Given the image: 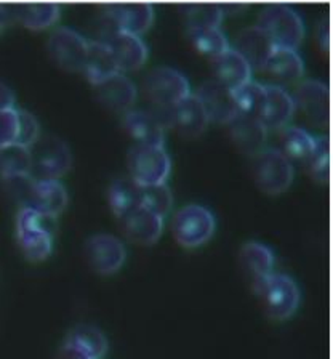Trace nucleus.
I'll return each mask as SVG.
<instances>
[{"label": "nucleus", "mask_w": 333, "mask_h": 359, "mask_svg": "<svg viewBox=\"0 0 333 359\" xmlns=\"http://www.w3.org/2000/svg\"><path fill=\"white\" fill-rule=\"evenodd\" d=\"M197 100L204 106L208 121L218 123H231L240 114L233 92L215 79L202 83L196 93Z\"/></svg>", "instance_id": "ddd939ff"}, {"label": "nucleus", "mask_w": 333, "mask_h": 359, "mask_svg": "<svg viewBox=\"0 0 333 359\" xmlns=\"http://www.w3.org/2000/svg\"><path fill=\"white\" fill-rule=\"evenodd\" d=\"M179 10L183 11L188 31L219 27L224 18L223 5L218 4H186Z\"/></svg>", "instance_id": "2f4dec72"}, {"label": "nucleus", "mask_w": 333, "mask_h": 359, "mask_svg": "<svg viewBox=\"0 0 333 359\" xmlns=\"http://www.w3.org/2000/svg\"><path fill=\"white\" fill-rule=\"evenodd\" d=\"M104 13L116 22L117 29L141 36L154 21V8L151 4H116L106 5Z\"/></svg>", "instance_id": "dca6fc26"}, {"label": "nucleus", "mask_w": 333, "mask_h": 359, "mask_svg": "<svg viewBox=\"0 0 333 359\" xmlns=\"http://www.w3.org/2000/svg\"><path fill=\"white\" fill-rule=\"evenodd\" d=\"M123 127L137 144L163 146L165 143V127L152 111L125 112Z\"/></svg>", "instance_id": "6ab92c4d"}, {"label": "nucleus", "mask_w": 333, "mask_h": 359, "mask_svg": "<svg viewBox=\"0 0 333 359\" xmlns=\"http://www.w3.org/2000/svg\"><path fill=\"white\" fill-rule=\"evenodd\" d=\"M10 21H11L10 7H7V5H0V32L10 25Z\"/></svg>", "instance_id": "ea45409f"}, {"label": "nucleus", "mask_w": 333, "mask_h": 359, "mask_svg": "<svg viewBox=\"0 0 333 359\" xmlns=\"http://www.w3.org/2000/svg\"><path fill=\"white\" fill-rule=\"evenodd\" d=\"M130 178L141 188L167 183L172 159L163 146L135 144L128 153Z\"/></svg>", "instance_id": "39448f33"}, {"label": "nucleus", "mask_w": 333, "mask_h": 359, "mask_svg": "<svg viewBox=\"0 0 333 359\" xmlns=\"http://www.w3.org/2000/svg\"><path fill=\"white\" fill-rule=\"evenodd\" d=\"M18 108L0 111V149L16 144L18 140Z\"/></svg>", "instance_id": "e433bc0d"}, {"label": "nucleus", "mask_w": 333, "mask_h": 359, "mask_svg": "<svg viewBox=\"0 0 333 359\" xmlns=\"http://www.w3.org/2000/svg\"><path fill=\"white\" fill-rule=\"evenodd\" d=\"M146 93L157 109H173L189 97L191 87L183 72L170 66L154 67L144 81Z\"/></svg>", "instance_id": "0eeeda50"}, {"label": "nucleus", "mask_w": 333, "mask_h": 359, "mask_svg": "<svg viewBox=\"0 0 333 359\" xmlns=\"http://www.w3.org/2000/svg\"><path fill=\"white\" fill-rule=\"evenodd\" d=\"M123 233L135 244L151 245L159 241L163 231V218L140 205L122 218Z\"/></svg>", "instance_id": "2eb2a0df"}, {"label": "nucleus", "mask_w": 333, "mask_h": 359, "mask_svg": "<svg viewBox=\"0 0 333 359\" xmlns=\"http://www.w3.org/2000/svg\"><path fill=\"white\" fill-rule=\"evenodd\" d=\"M15 93L7 83L0 81V111L15 108Z\"/></svg>", "instance_id": "58836bf2"}, {"label": "nucleus", "mask_w": 333, "mask_h": 359, "mask_svg": "<svg viewBox=\"0 0 333 359\" xmlns=\"http://www.w3.org/2000/svg\"><path fill=\"white\" fill-rule=\"evenodd\" d=\"M255 180L263 193L276 196L290 188L295 165L280 149L264 148L255 156Z\"/></svg>", "instance_id": "423d86ee"}, {"label": "nucleus", "mask_w": 333, "mask_h": 359, "mask_svg": "<svg viewBox=\"0 0 333 359\" xmlns=\"http://www.w3.org/2000/svg\"><path fill=\"white\" fill-rule=\"evenodd\" d=\"M11 20L20 21L31 31H43L55 26L61 18L58 4H25L10 7Z\"/></svg>", "instance_id": "a878e982"}, {"label": "nucleus", "mask_w": 333, "mask_h": 359, "mask_svg": "<svg viewBox=\"0 0 333 359\" xmlns=\"http://www.w3.org/2000/svg\"><path fill=\"white\" fill-rule=\"evenodd\" d=\"M295 101L292 95L280 86H264V95L257 117L264 127L284 128L295 114Z\"/></svg>", "instance_id": "4468645a"}, {"label": "nucleus", "mask_w": 333, "mask_h": 359, "mask_svg": "<svg viewBox=\"0 0 333 359\" xmlns=\"http://www.w3.org/2000/svg\"><path fill=\"white\" fill-rule=\"evenodd\" d=\"M189 36L196 48L202 53L210 55L212 58L231 47L222 27H205V29L189 31Z\"/></svg>", "instance_id": "473e14b6"}, {"label": "nucleus", "mask_w": 333, "mask_h": 359, "mask_svg": "<svg viewBox=\"0 0 333 359\" xmlns=\"http://www.w3.org/2000/svg\"><path fill=\"white\" fill-rule=\"evenodd\" d=\"M108 199L111 210L118 218H123L141 205V187L130 177L117 178L109 187Z\"/></svg>", "instance_id": "c85d7f7f"}, {"label": "nucleus", "mask_w": 333, "mask_h": 359, "mask_svg": "<svg viewBox=\"0 0 333 359\" xmlns=\"http://www.w3.org/2000/svg\"><path fill=\"white\" fill-rule=\"evenodd\" d=\"M282 153L292 162L306 167L311 175L324 182L329 175V146L327 140L315 137L301 127L282 128Z\"/></svg>", "instance_id": "f257e3e1"}, {"label": "nucleus", "mask_w": 333, "mask_h": 359, "mask_svg": "<svg viewBox=\"0 0 333 359\" xmlns=\"http://www.w3.org/2000/svg\"><path fill=\"white\" fill-rule=\"evenodd\" d=\"M217 228L215 215L210 209L201 204L183 207L173 220V234L183 247L194 249L212 239Z\"/></svg>", "instance_id": "6e6552de"}, {"label": "nucleus", "mask_w": 333, "mask_h": 359, "mask_svg": "<svg viewBox=\"0 0 333 359\" xmlns=\"http://www.w3.org/2000/svg\"><path fill=\"white\" fill-rule=\"evenodd\" d=\"M32 173V154L29 148L11 144L0 149V177L4 182L15 178H26Z\"/></svg>", "instance_id": "c756f323"}, {"label": "nucleus", "mask_w": 333, "mask_h": 359, "mask_svg": "<svg viewBox=\"0 0 333 359\" xmlns=\"http://www.w3.org/2000/svg\"><path fill=\"white\" fill-rule=\"evenodd\" d=\"M90 41L72 27H56L48 39V53L66 71H83Z\"/></svg>", "instance_id": "9d476101"}, {"label": "nucleus", "mask_w": 333, "mask_h": 359, "mask_svg": "<svg viewBox=\"0 0 333 359\" xmlns=\"http://www.w3.org/2000/svg\"><path fill=\"white\" fill-rule=\"evenodd\" d=\"M257 294L261 297L268 314L278 321H285L297 313L301 294L295 279L284 273H273L257 284Z\"/></svg>", "instance_id": "20e7f679"}, {"label": "nucleus", "mask_w": 333, "mask_h": 359, "mask_svg": "<svg viewBox=\"0 0 333 359\" xmlns=\"http://www.w3.org/2000/svg\"><path fill=\"white\" fill-rule=\"evenodd\" d=\"M212 66L213 72H215V81L223 83L229 90H234L240 87L242 83L252 81L253 69L247 63L244 56L233 47L224 50L223 53L213 56Z\"/></svg>", "instance_id": "aec40b11"}, {"label": "nucleus", "mask_w": 333, "mask_h": 359, "mask_svg": "<svg viewBox=\"0 0 333 359\" xmlns=\"http://www.w3.org/2000/svg\"><path fill=\"white\" fill-rule=\"evenodd\" d=\"M34 180H60L69 172L72 154L63 140L56 137L39 138L31 148Z\"/></svg>", "instance_id": "1a4fd4ad"}, {"label": "nucleus", "mask_w": 333, "mask_h": 359, "mask_svg": "<svg viewBox=\"0 0 333 359\" xmlns=\"http://www.w3.org/2000/svg\"><path fill=\"white\" fill-rule=\"evenodd\" d=\"M231 92H233L234 101L240 112H244V114L257 116L259 106H261L263 95H264L263 83L255 82L252 79V81L242 83L240 87L231 90Z\"/></svg>", "instance_id": "f704fd0d"}, {"label": "nucleus", "mask_w": 333, "mask_h": 359, "mask_svg": "<svg viewBox=\"0 0 333 359\" xmlns=\"http://www.w3.org/2000/svg\"><path fill=\"white\" fill-rule=\"evenodd\" d=\"M66 341L81 348L92 359H103L109 348L106 335L100 329L87 324L77 325V327L72 329L71 334L67 335Z\"/></svg>", "instance_id": "7c9ffc66"}, {"label": "nucleus", "mask_w": 333, "mask_h": 359, "mask_svg": "<svg viewBox=\"0 0 333 359\" xmlns=\"http://www.w3.org/2000/svg\"><path fill=\"white\" fill-rule=\"evenodd\" d=\"M233 48L244 56L252 69H263L273 53L274 43L258 26H250L237 36V45Z\"/></svg>", "instance_id": "4be33fe9"}, {"label": "nucleus", "mask_w": 333, "mask_h": 359, "mask_svg": "<svg viewBox=\"0 0 333 359\" xmlns=\"http://www.w3.org/2000/svg\"><path fill=\"white\" fill-rule=\"evenodd\" d=\"M293 101L313 121L320 123L329 119V87L322 81L318 79L303 81L297 88Z\"/></svg>", "instance_id": "412c9836"}, {"label": "nucleus", "mask_w": 333, "mask_h": 359, "mask_svg": "<svg viewBox=\"0 0 333 359\" xmlns=\"http://www.w3.org/2000/svg\"><path fill=\"white\" fill-rule=\"evenodd\" d=\"M53 218L21 207L16 215V238L22 254L31 262H43L53 250Z\"/></svg>", "instance_id": "f03ea898"}, {"label": "nucleus", "mask_w": 333, "mask_h": 359, "mask_svg": "<svg viewBox=\"0 0 333 359\" xmlns=\"http://www.w3.org/2000/svg\"><path fill=\"white\" fill-rule=\"evenodd\" d=\"M229 126L231 138L242 153L257 156L259 151L264 149V143L268 140V128L263 126L257 116L240 112Z\"/></svg>", "instance_id": "a211bd4d"}, {"label": "nucleus", "mask_w": 333, "mask_h": 359, "mask_svg": "<svg viewBox=\"0 0 333 359\" xmlns=\"http://www.w3.org/2000/svg\"><path fill=\"white\" fill-rule=\"evenodd\" d=\"M67 205V189L60 180H34L27 188L22 207L56 220Z\"/></svg>", "instance_id": "f8f14e48"}, {"label": "nucleus", "mask_w": 333, "mask_h": 359, "mask_svg": "<svg viewBox=\"0 0 333 359\" xmlns=\"http://www.w3.org/2000/svg\"><path fill=\"white\" fill-rule=\"evenodd\" d=\"M56 359H92V358H90L87 353H83L81 348L69 344V341H64V345L60 348Z\"/></svg>", "instance_id": "4c0bfd02"}, {"label": "nucleus", "mask_w": 333, "mask_h": 359, "mask_svg": "<svg viewBox=\"0 0 333 359\" xmlns=\"http://www.w3.org/2000/svg\"><path fill=\"white\" fill-rule=\"evenodd\" d=\"M86 254L93 271L111 276L123 266L127 260V249L116 236L108 233L93 234L86 244Z\"/></svg>", "instance_id": "9b49d317"}, {"label": "nucleus", "mask_w": 333, "mask_h": 359, "mask_svg": "<svg viewBox=\"0 0 333 359\" xmlns=\"http://www.w3.org/2000/svg\"><path fill=\"white\" fill-rule=\"evenodd\" d=\"M141 205L165 218L173 207V194L167 183L141 188Z\"/></svg>", "instance_id": "72a5a7b5"}, {"label": "nucleus", "mask_w": 333, "mask_h": 359, "mask_svg": "<svg viewBox=\"0 0 333 359\" xmlns=\"http://www.w3.org/2000/svg\"><path fill=\"white\" fill-rule=\"evenodd\" d=\"M83 72H86L90 83H93L95 87H98L100 83L106 82L108 79L121 72L108 43L90 41Z\"/></svg>", "instance_id": "bb28decb"}, {"label": "nucleus", "mask_w": 333, "mask_h": 359, "mask_svg": "<svg viewBox=\"0 0 333 359\" xmlns=\"http://www.w3.org/2000/svg\"><path fill=\"white\" fill-rule=\"evenodd\" d=\"M208 116L197 100L196 95H189L182 103L177 104L172 111V126H177L182 135L188 138L199 137L208 126Z\"/></svg>", "instance_id": "b1692460"}, {"label": "nucleus", "mask_w": 333, "mask_h": 359, "mask_svg": "<svg viewBox=\"0 0 333 359\" xmlns=\"http://www.w3.org/2000/svg\"><path fill=\"white\" fill-rule=\"evenodd\" d=\"M18 140H16V144L31 149L39 142V138H41V126H39L34 114L25 109H18Z\"/></svg>", "instance_id": "c9c22d12"}, {"label": "nucleus", "mask_w": 333, "mask_h": 359, "mask_svg": "<svg viewBox=\"0 0 333 359\" xmlns=\"http://www.w3.org/2000/svg\"><path fill=\"white\" fill-rule=\"evenodd\" d=\"M266 69L284 82H295L304 74V61L295 48L274 47L271 53Z\"/></svg>", "instance_id": "cd10ccee"}, {"label": "nucleus", "mask_w": 333, "mask_h": 359, "mask_svg": "<svg viewBox=\"0 0 333 359\" xmlns=\"http://www.w3.org/2000/svg\"><path fill=\"white\" fill-rule=\"evenodd\" d=\"M97 93L100 101L106 108L125 112L130 111L138 97L137 86L127 76H123L122 72L100 83L97 87Z\"/></svg>", "instance_id": "5701e85b"}, {"label": "nucleus", "mask_w": 333, "mask_h": 359, "mask_svg": "<svg viewBox=\"0 0 333 359\" xmlns=\"http://www.w3.org/2000/svg\"><path fill=\"white\" fill-rule=\"evenodd\" d=\"M240 263L247 276L250 278L253 287H255L257 284L274 273L276 257L266 244L252 241V243H247L242 247Z\"/></svg>", "instance_id": "393cba45"}, {"label": "nucleus", "mask_w": 333, "mask_h": 359, "mask_svg": "<svg viewBox=\"0 0 333 359\" xmlns=\"http://www.w3.org/2000/svg\"><path fill=\"white\" fill-rule=\"evenodd\" d=\"M112 55H114L118 71H137L146 63L149 56V48L141 36L117 31L108 42Z\"/></svg>", "instance_id": "f3484780"}, {"label": "nucleus", "mask_w": 333, "mask_h": 359, "mask_svg": "<svg viewBox=\"0 0 333 359\" xmlns=\"http://www.w3.org/2000/svg\"><path fill=\"white\" fill-rule=\"evenodd\" d=\"M258 27L271 39L274 47L295 48L304 39V21L287 4H269L261 10Z\"/></svg>", "instance_id": "7ed1b4c3"}]
</instances>
